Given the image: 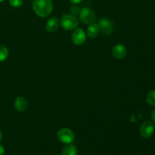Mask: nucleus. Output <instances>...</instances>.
Here are the masks:
<instances>
[{
  "mask_svg": "<svg viewBox=\"0 0 155 155\" xmlns=\"http://www.w3.org/2000/svg\"><path fill=\"white\" fill-rule=\"evenodd\" d=\"M27 107H28V102L24 97L19 96L15 100V107L18 111H24L27 110Z\"/></svg>",
  "mask_w": 155,
  "mask_h": 155,
  "instance_id": "obj_9",
  "label": "nucleus"
},
{
  "mask_svg": "<svg viewBox=\"0 0 155 155\" xmlns=\"http://www.w3.org/2000/svg\"><path fill=\"white\" fill-rule=\"evenodd\" d=\"M78 151L76 146L73 145H68L63 148L61 155H77Z\"/></svg>",
  "mask_w": 155,
  "mask_h": 155,
  "instance_id": "obj_12",
  "label": "nucleus"
},
{
  "mask_svg": "<svg viewBox=\"0 0 155 155\" xmlns=\"http://www.w3.org/2000/svg\"><path fill=\"white\" fill-rule=\"evenodd\" d=\"M8 49L5 45H0V62L4 61L8 57Z\"/></svg>",
  "mask_w": 155,
  "mask_h": 155,
  "instance_id": "obj_13",
  "label": "nucleus"
},
{
  "mask_svg": "<svg viewBox=\"0 0 155 155\" xmlns=\"http://www.w3.org/2000/svg\"><path fill=\"white\" fill-rule=\"evenodd\" d=\"M69 1L73 4H78V3L81 2L82 0H69Z\"/></svg>",
  "mask_w": 155,
  "mask_h": 155,
  "instance_id": "obj_19",
  "label": "nucleus"
},
{
  "mask_svg": "<svg viewBox=\"0 0 155 155\" xmlns=\"http://www.w3.org/2000/svg\"><path fill=\"white\" fill-rule=\"evenodd\" d=\"M60 23L62 28L66 30H74L78 26V20L74 15H64Z\"/></svg>",
  "mask_w": 155,
  "mask_h": 155,
  "instance_id": "obj_2",
  "label": "nucleus"
},
{
  "mask_svg": "<svg viewBox=\"0 0 155 155\" xmlns=\"http://www.w3.org/2000/svg\"><path fill=\"white\" fill-rule=\"evenodd\" d=\"M59 20L57 18H51L45 24V29L48 32H54L59 27Z\"/></svg>",
  "mask_w": 155,
  "mask_h": 155,
  "instance_id": "obj_10",
  "label": "nucleus"
},
{
  "mask_svg": "<svg viewBox=\"0 0 155 155\" xmlns=\"http://www.w3.org/2000/svg\"><path fill=\"white\" fill-rule=\"evenodd\" d=\"M146 101L148 104L155 107V90H152L148 92L146 96Z\"/></svg>",
  "mask_w": 155,
  "mask_h": 155,
  "instance_id": "obj_14",
  "label": "nucleus"
},
{
  "mask_svg": "<svg viewBox=\"0 0 155 155\" xmlns=\"http://www.w3.org/2000/svg\"><path fill=\"white\" fill-rule=\"evenodd\" d=\"M5 1V0H0V2H2Z\"/></svg>",
  "mask_w": 155,
  "mask_h": 155,
  "instance_id": "obj_21",
  "label": "nucleus"
},
{
  "mask_svg": "<svg viewBox=\"0 0 155 155\" xmlns=\"http://www.w3.org/2000/svg\"><path fill=\"white\" fill-rule=\"evenodd\" d=\"M5 154V148L3 145H0V155H4Z\"/></svg>",
  "mask_w": 155,
  "mask_h": 155,
  "instance_id": "obj_17",
  "label": "nucleus"
},
{
  "mask_svg": "<svg viewBox=\"0 0 155 155\" xmlns=\"http://www.w3.org/2000/svg\"><path fill=\"white\" fill-rule=\"evenodd\" d=\"M101 32L99 25L97 24H91L87 29V35L91 38H95L98 36Z\"/></svg>",
  "mask_w": 155,
  "mask_h": 155,
  "instance_id": "obj_11",
  "label": "nucleus"
},
{
  "mask_svg": "<svg viewBox=\"0 0 155 155\" xmlns=\"http://www.w3.org/2000/svg\"><path fill=\"white\" fill-rule=\"evenodd\" d=\"M127 53V48L122 44H117L112 48V54L116 59H123Z\"/></svg>",
  "mask_w": 155,
  "mask_h": 155,
  "instance_id": "obj_8",
  "label": "nucleus"
},
{
  "mask_svg": "<svg viewBox=\"0 0 155 155\" xmlns=\"http://www.w3.org/2000/svg\"><path fill=\"white\" fill-rule=\"evenodd\" d=\"M100 30L102 31V33L105 35H110L114 31V24L109 20L102 18L100 20L99 24Z\"/></svg>",
  "mask_w": 155,
  "mask_h": 155,
  "instance_id": "obj_7",
  "label": "nucleus"
},
{
  "mask_svg": "<svg viewBox=\"0 0 155 155\" xmlns=\"http://www.w3.org/2000/svg\"><path fill=\"white\" fill-rule=\"evenodd\" d=\"M151 119H152L153 122L155 124V108L154 109V110L152 111V113H151Z\"/></svg>",
  "mask_w": 155,
  "mask_h": 155,
  "instance_id": "obj_18",
  "label": "nucleus"
},
{
  "mask_svg": "<svg viewBox=\"0 0 155 155\" xmlns=\"http://www.w3.org/2000/svg\"><path fill=\"white\" fill-rule=\"evenodd\" d=\"M57 138L61 142L64 144H70L74 140V132L68 128H62L57 133Z\"/></svg>",
  "mask_w": 155,
  "mask_h": 155,
  "instance_id": "obj_3",
  "label": "nucleus"
},
{
  "mask_svg": "<svg viewBox=\"0 0 155 155\" xmlns=\"http://www.w3.org/2000/svg\"><path fill=\"white\" fill-rule=\"evenodd\" d=\"M71 40L73 43L77 45H83L86 40V35L84 30L81 28L75 29L71 35Z\"/></svg>",
  "mask_w": 155,
  "mask_h": 155,
  "instance_id": "obj_6",
  "label": "nucleus"
},
{
  "mask_svg": "<svg viewBox=\"0 0 155 155\" xmlns=\"http://www.w3.org/2000/svg\"><path fill=\"white\" fill-rule=\"evenodd\" d=\"M140 135L145 139L150 138L154 133V125L151 121H145L142 123L139 129Z\"/></svg>",
  "mask_w": 155,
  "mask_h": 155,
  "instance_id": "obj_5",
  "label": "nucleus"
},
{
  "mask_svg": "<svg viewBox=\"0 0 155 155\" xmlns=\"http://www.w3.org/2000/svg\"><path fill=\"white\" fill-rule=\"evenodd\" d=\"M80 18L85 24H93L95 21V14L92 9L85 7L80 11Z\"/></svg>",
  "mask_w": 155,
  "mask_h": 155,
  "instance_id": "obj_4",
  "label": "nucleus"
},
{
  "mask_svg": "<svg viewBox=\"0 0 155 155\" xmlns=\"http://www.w3.org/2000/svg\"><path fill=\"white\" fill-rule=\"evenodd\" d=\"M9 3L14 8H20L24 4V0H9Z\"/></svg>",
  "mask_w": 155,
  "mask_h": 155,
  "instance_id": "obj_15",
  "label": "nucleus"
},
{
  "mask_svg": "<svg viewBox=\"0 0 155 155\" xmlns=\"http://www.w3.org/2000/svg\"><path fill=\"white\" fill-rule=\"evenodd\" d=\"M2 132L0 131V142L2 141Z\"/></svg>",
  "mask_w": 155,
  "mask_h": 155,
  "instance_id": "obj_20",
  "label": "nucleus"
},
{
  "mask_svg": "<svg viewBox=\"0 0 155 155\" xmlns=\"http://www.w3.org/2000/svg\"><path fill=\"white\" fill-rule=\"evenodd\" d=\"M80 8L77 5H74L71 7V13L74 16H76L77 15H80Z\"/></svg>",
  "mask_w": 155,
  "mask_h": 155,
  "instance_id": "obj_16",
  "label": "nucleus"
},
{
  "mask_svg": "<svg viewBox=\"0 0 155 155\" xmlns=\"http://www.w3.org/2000/svg\"><path fill=\"white\" fill-rule=\"evenodd\" d=\"M33 9L39 17L46 18L52 12V2L51 0H34L33 3Z\"/></svg>",
  "mask_w": 155,
  "mask_h": 155,
  "instance_id": "obj_1",
  "label": "nucleus"
}]
</instances>
